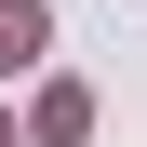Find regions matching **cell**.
I'll return each instance as SVG.
<instances>
[{
	"mask_svg": "<svg viewBox=\"0 0 147 147\" xmlns=\"http://www.w3.org/2000/svg\"><path fill=\"white\" fill-rule=\"evenodd\" d=\"M80 134H94V94L54 80V94H40V147H80Z\"/></svg>",
	"mask_w": 147,
	"mask_h": 147,
	"instance_id": "7a4b0ae2",
	"label": "cell"
},
{
	"mask_svg": "<svg viewBox=\"0 0 147 147\" xmlns=\"http://www.w3.org/2000/svg\"><path fill=\"white\" fill-rule=\"evenodd\" d=\"M0 147H13V120H0Z\"/></svg>",
	"mask_w": 147,
	"mask_h": 147,
	"instance_id": "3957f363",
	"label": "cell"
},
{
	"mask_svg": "<svg viewBox=\"0 0 147 147\" xmlns=\"http://www.w3.org/2000/svg\"><path fill=\"white\" fill-rule=\"evenodd\" d=\"M40 40H54V13H40V0H0V80L40 67Z\"/></svg>",
	"mask_w": 147,
	"mask_h": 147,
	"instance_id": "6da1fadb",
	"label": "cell"
}]
</instances>
